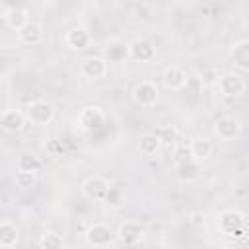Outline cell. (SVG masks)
Wrapping results in <instances>:
<instances>
[{
	"mask_svg": "<svg viewBox=\"0 0 249 249\" xmlns=\"http://www.w3.org/2000/svg\"><path fill=\"white\" fill-rule=\"evenodd\" d=\"M23 111H25L27 121L31 124H35V126H47L56 117L54 105L51 101H47V99H33V101L27 103V107Z\"/></svg>",
	"mask_w": 249,
	"mask_h": 249,
	"instance_id": "6da1fadb",
	"label": "cell"
},
{
	"mask_svg": "<svg viewBox=\"0 0 249 249\" xmlns=\"http://www.w3.org/2000/svg\"><path fill=\"white\" fill-rule=\"evenodd\" d=\"M109 189H111V183L103 175H89L80 185L82 196L91 200V202H103L107 193H109Z\"/></svg>",
	"mask_w": 249,
	"mask_h": 249,
	"instance_id": "7a4b0ae2",
	"label": "cell"
},
{
	"mask_svg": "<svg viewBox=\"0 0 249 249\" xmlns=\"http://www.w3.org/2000/svg\"><path fill=\"white\" fill-rule=\"evenodd\" d=\"M130 97H132V101H134L138 107L150 109V107H154V105L158 103V99H160L158 84L152 82V80H140V82L132 88Z\"/></svg>",
	"mask_w": 249,
	"mask_h": 249,
	"instance_id": "3957f363",
	"label": "cell"
},
{
	"mask_svg": "<svg viewBox=\"0 0 249 249\" xmlns=\"http://www.w3.org/2000/svg\"><path fill=\"white\" fill-rule=\"evenodd\" d=\"M105 111L101 109V107H97V105H88V107H84L80 113H78V117H76V126L80 128V130H84V132H95V130H99L103 124H105Z\"/></svg>",
	"mask_w": 249,
	"mask_h": 249,
	"instance_id": "277c9868",
	"label": "cell"
},
{
	"mask_svg": "<svg viewBox=\"0 0 249 249\" xmlns=\"http://www.w3.org/2000/svg\"><path fill=\"white\" fill-rule=\"evenodd\" d=\"M216 224H218L220 233H224V235H230V237L241 235L245 230V216L237 210H222L218 214Z\"/></svg>",
	"mask_w": 249,
	"mask_h": 249,
	"instance_id": "5b68a950",
	"label": "cell"
},
{
	"mask_svg": "<svg viewBox=\"0 0 249 249\" xmlns=\"http://www.w3.org/2000/svg\"><path fill=\"white\" fill-rule=\"evenodd\" d=\"M107 70H109V62L99 56V54H93V56H86L82 62H80V74L89 80V82H97L101 78L107 76Z\"/></svg>",
	"mask_w": 249,
	"mask_h": 249,
	"instance_id": "8992f818",
	"label": "cell"
},
{
	"mask_svg": "<svg viewBox=\"0 0 249 249\" xmlns=\"http://www.w3.org/2000/svg\"><path fill=\"white\" fill-rule=\"evenodd\" d=\"M216 88H218V91L224 97H237V95H241L245 91L247 84H245V80H243L241 74H237V72H226V74L220 76Z\"/></svg>",
	"mask_w": 249,
	"mask_h": 249,
	"instance_id": "52a82bcc",
	"label": "cell"
},
{
	"mask_svg": "<svg viewBox=\"0 0 249 249\" xmlns=\"http://www.w3.org/2000/svg\"><path fill=\"white\" fill-rule=\"evenodd\" d=\"M86 243L89 247H109L113 243V231L107 224L95 222L86 230Z\"/></svg>",
	"mask_w": 249,
	"mask_h": 249,
	"instance_id": "ba28073f",
	"label": "cell"
},
{
	"mask_svg": "<svg viewBox=\"0 0 249 249\" xmlns=\"http://www.w3.org/2000/svg\"><path fill=\"white\" fill-rule=\"evenodd\" d=\"M241 121L233 115H226V117H220L214 124V132L220 140H226V142H231L235 140L239 134H241Z\"/></svg>",
	"mask_w": 249,
	"mask_h": 249,
	"instance_id": "9c48e42d",
	"label": "cell"
},
{
	"mask_svg": "<svg viewBox=\"0 0 249 249\" xmlns=\"http://www.w3.org/2000/svg\"><path fill=\"white\" fill-rule=\"evenodd\" d=\"M64 43H66V47L72 49V51H86L88 47H91L93 37H91V33H89L88 27L76 25V27H70V29L66 31Z\"/></svg>",
	"mask_w": 249,
	"mask_h": 249,
	"instance_id": "30bf717a",
	"label": "cell"
},
{
	"mask_svg": "<svg viewBox=\"0 0 249 249\" xmlns=\"http://www.w3.org/2000/svg\"><path fill=\"white\" fill-rule=\"evenodd\" d=\"M161 84H163V88L169 89V91H179V89L187 88L189 76H187V72H185L179 64H171V66H167V68L161 72Z\"/></svg>",
	"mask_w": 249,
	"mask_h": 249,
	"instance_id": "8fae6325",
	"label": "cell"
},
{
	"mask_svg": "<svg viewBox=\"0 0 249 249\" xmlns=\"http://www.w3.org/2000/svg\"><path fill=\"white\" fill-rule=\"evenodd\" d=\"M115 235H117L119 243L126 245V247H132V245L140 243V239L144 235V230L136 220H124V222L119 224V230H117Z\"/></svg>",
	"mask_w": 249,
	"mask_h": 249,
	"instance_id": "7c38bea8",
	"label": "cell"
},
{
	"mask_svg": "<svg viewBox=\"0 0 249 249\" xmlns=\"http://www.w3.org/2000/svg\"><path fill=\"white\" fill-rule=\"evenodd\" d=\"M27 123H29V121H27V117H25V111H19V109H4V111H2L0 124H2L4 132H10V134L21 132Z\"/></svg>",
	"mask_w": 249,
	"mask_h": 249,
	"instance_id": "4fadbf2b",
	"label": "cell"
},
{
	"mask_svg": "<svg viewBox=\"0 0 249 249\" xmlns=\"http://www.w3.org/2000/svg\"><path fill=\"white\" fill-rule=\"evenodd\" d=\"M18 39L21 45H27V47L41 45L45 39V25L41 21H29L18 31Z\"/></svg>",
	"mask_w": 249,
	"mask_h": 249,
	"instance_id": "5bb4252c",
	"label": "cell"
},
{
	"mask_svg": "<svg viewBox=\"0 0 249 249\" xmlns=\"http://www.w3.org/2000/svg\"><path fill=\"white\" fill-rule=\"evenodd\" d=\"M130 58L136 62H152L156 58V47L148 39H134L128 45Z\"/></svg>",
	"mask_w": 249,
	"mask_h": 249,
	"instance_id": "9a60e30c",
	"label": "cell"
},
{
	"mask_svg": "<svg viewBox=\"0 0 249 249\" xmlns=\"http://www.w3.org/2000/svg\"><path fill=\"white\" fill-rule=\"evenodd\" d=\"M230 58L241 72H249V39H239L230 47Z\"/></svg>",
	"mask_w": 249,
	"mask_h": 249,
	"instance_id": "2e32d148",
	"label": "cell"
},
{
	"mask_svg": "<svg viewBox=\"0 0 249 249\" xmlns=\"http://www.w3.org/2000/svg\"><path fill=\"white\" fill-rule=\"evenodd\" d=\"M4 23L14 29V31H19L23 25H27L31 19H29V10L27 8H8L4 10V16H2Z\"/></svg>",
	"mask_w": 249,
	"mask_h": 249,
	"instance_id": "e0dca14e",
	"label": "cell"
},
{
	"mask_svg": "<svg viewBox=\"0 0 249 249\" xmlns=\"http://www.w3.org/2000/svg\"><path fill=\"white\" fill-rule=\"evenodd\" d=\"M189 154H191L193 160L204 161L214 154V144H212V140L208 136H196L189 146Z\"/></svg>",
	"mask_w": 249,
	"mask_h": 249,
	"instance_id": "ac0fdd59",
	"label": "cell"
},
{
	"mask_svg": "<svg viewBox=\"0 0 249 249\" xmlns=\"http://www.w3.org/2000/svg\"><path fill=\"white\" fill-rule=\"evenodd\" d=\"M103 58L107 62H124L126 58H130V53H128V45H124L123 41H111L107 43V47L103 49Z\"/></svg>",
	"mask_w": 249,
	"mask_h": 249,
	"instance_id": "d6986e66",
	"label": "cell"
},
{
	"mask_svg": "<svg viewBox=\"0 0 249 249\" xmlns=\"http://www.w3.org/2000/svg\"><path fill=\"white\" fill-rule=\"evenodd\" d=\"M19 241V230L12 220H2L0 222V247L12 249Z\"/></svg>",
	"mask_w": 249,
	"mask_h": 249,
	"instance_id": "ffe728a7",
	"label": "cell"
},
{
	"mask_svg": "<svg viewBox=\"0 0 249 249\" xmlns=\"http://www.w3.org/2000/svg\"><path fill=\"white\" fill-rule=\"evenodd\" d=\"M163 142L160 138V134L156 132H148V134H142L140 140H138V152L144 156V158H152L156 156L160 150H161Z\"/></svg>",
	"mask_w": 249,
	"mask_h": 249,
	"instance_id": "44dd1931",
	"label": "cell"
},
{
	"mask_svg": "<svg viewBox=\"0 0 249 249\" xmlns=\"http://www.w3.org/2000/svg\"><path fill=\"white\" fill-rule=\"evenodd\" d=\"M43 167V161L39 160V156L35 154H29V152H23L16 158V169L19 171H31V173H39Z\"/></svg>",
	"mask_w": 249,
	"mask_h": 249,
	"instance_id": "7402d4cb",
	"label": "cell"
},
{
	"mask_svg": "<svg viewBox=\"0 0 249 249\" xmlns=\"http://www.w3.org/2000/svg\"><path fill=\"white\" fill-rule=\"evenodd\" d=\"M39 247L41 249H60V247H64V237L54 230H47L39 237Z\"/></svg>",
	"mask_w": 249,
	"mask_h": 249,
	"instance_id": "603a6c76",
	"label": "cell"
},
{
	"mask_svg": "<svg viewBox=\"0 0 249 249\" xmlns=\"http://www.w3.org/2000/svg\"><path fill=\"white\" fill-rule=\"evenodd\" d=\"M14 185L21 191H29L37 185V173H31V171H16L14 173Z\"/></svg>",
	"mask_w": 249,
	"mask_h": 249,
	"instance_id": "cb8c5ba5",
	"label": "cell"
},
{
	"mask_svg": "<svg viewBox=\"0 0 249 249\" xmlns=\"http://www.w3.org/2000/svg\"><path fill=\"white\" fill-rule=\"evenodd\" d=\"M103 202L109 208H121L124 204V191L121 187H113L111 185V189H109V193H107V196H105Z\"/></svg>",
	"mask_w": 249,
	"mask_h": 249,
	"instance_id": "d4e9b609",
	"label": "cell"
},
{
	"mask_svg": "<svg viewBox=\"0 0 249 249\" xmlns=\"http://www.w3.org/2000/svg\"><path fill=\"white\" fill-rule=\"evenodd\" d=\"M220 72L216 68H206L198 74V82L202 88H216L218 86V80H220Z\"/></svg>",
	"mask_w": 249,
	"mask_h": 249,
	"instance_id": "484cf974",
	"label": "cell"
},
{
	"mask_svg": "<svg viewBox=\"0 0 249 249\" xmlns=\"http://www.w3.org/2000/svg\"><path fill=\"white\" fill-rule=\"evenodd\" d=\"M158 134H160V138H161L163 144H173L175 138H177V130L173 126H161Z\"/></svg>",
	"mask_w": 249,
	"mask_h": 249,
	"instance_id": "4316f807",
	"label": "cell"
},
{
	"mask_svg": "<svg viewBox=\"0 0 249 249\" xmlns=\"http://www.w3.org/2000/svg\"><path fill=\"white\" fill-rule=\"evenodd\" d=\"M191 224H195V226H204V214H200V212H195V214H191Z\"/></svg>",
	"mask_w": 249,
	"mask_h": 249,
	"instance_id": "83f0119b",
	"label": "cell"
}]
</instances>
